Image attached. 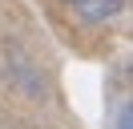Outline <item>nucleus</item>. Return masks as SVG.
<instances>
[{"mask_svg": "<svg viewBox=\"0 0 133 129\" xmlns=\"http://www.w3.org/2000/svg\"><path fill=\"white\" fill-rule=\"evenodd\" d=\"M81 20H109L125 8V0H65Z\"/></svg>", "mask_w": 133, "mask_h": 129, "instance_id": "f257e3e1", "label": "nucleus"}, {"mask_svg": "<svg viewBox=\"0 0 133 129\" xmlns=\"http://www.w3.org/2000/svg\"><path fill=\"white\" fill-rule=\"evenodd\" d=\"M117 121H121V129H133V113H129V105H121V117H117Z\"/></svg>", "mask_w": 133, "mask_h": 129, "instance_id": "f03ea898", "label": "nucleus"}]
</instances>
